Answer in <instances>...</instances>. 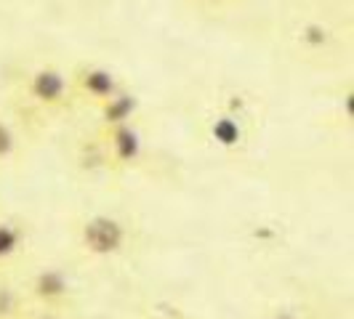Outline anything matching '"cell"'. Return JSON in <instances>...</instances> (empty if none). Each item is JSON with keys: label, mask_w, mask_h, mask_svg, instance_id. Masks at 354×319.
<instances>
[{"label": "cell", "mask_w": 354, "mask_h": 319, "mask_svg": "<svg viewBox=\"0 0 354 319\" xmlns=\"http://www.w3.org/2000/svg\"><path fill=\"white\" fill-rule=\"evenodd\" d=\"M83 88L96 99H109L115 96V77L106 70H88L83 72Z\"/></svg>", "instance_id": "obj_3"}, {"label": "cell", "mask_w": 354, "mask_h": 319, "mask_svg": "<svg viewBox=\"0 0 354 319\" xmlns=\"http://www.w3.org/2000/svg\"><path fill=\"white\" fill-rule=\"evenodd\" d=\"M17 314V298L8 290H0V317H11Z\"/></svg>", "instance_id": "obj_7"}, {"label": "cell", "mask_w": 354, "mask_h": 319, "mask_svg": "<svg viewBox=\"0 0 354 319\" xmlns=\"http://www.w3.org/2000/svg\"><path fill=\"white\" fill-rule=\"evenodd\" d=\"M83 242L91 253H99V255H106V253H115V250L123 245V229L118 221L106 218V215H99V218H91L83 229Z\"/></svg>", "instance_id": "obj_1"}, {"label": "cell", "mask_w": 354, "mask_h": 319, "mask_svg": "<svg viewBox=\"0 0 354 319\" xmlns=\"http://www.w3.org/2000/svg\"><path fill=\"white\" fill-rule=\"evenodd\" d=\"M40 319H53V317H40Z\"/></svg>", "instance_id": "obj_11"}, {"label": "cell", "mask_w": 354, "mask_h": 319, "mask_svg": "<svg viewBox=\"0 0 354 319\" xmlns=\"http://www.w3.org/2000/svg\"><path fill=\"white\" fill-rule=\"evenodd\" d=\"M30 93L32 99H37L40 104H59L67 93V83H64V75L59 70H37L30 80Z\"/></svg>", "instance_id": "obj_2"}, {"label": "cell", "mask_w": 354, "mask_h": 319, "mask_svg": "<svg viewBox=\"0 0 354 319\" xmlns=\"http://www.w3.org/2000/svg\"><path fill=\"white\" fill-rule=\"evenodd\" d=\"M115 146H118V152H120L123 157H131V155L136 152L139 142H136V136H133L131 130L120 128V130H118V136H115Z\"/></svg>", "instance_id": "obj_5"}, {"label": "cell", "mask_w": 354, "mask_h": 319, "mask_svg": "<svg viewBox=\"0 0 354 319\" xmlns=\"http://www.w3.org/2000/svg\"><path fill=\"white\" fill-rule=\"evenodd\" d=\"M216 136H218V142L224 144H232L234 139H237V125L232 123V120H218V125H216Z\"/></svg>", "instance_id": "obj_6"}, {"label": "cell", "mask_w": 354, "mask_h": 319, "mask_svg": "<svg viewBox=\"0 0 354 319\" xmlns=\"http://www.w3.org/2000/svg\"><path fill=\"white\" fill-rule=\"evenodd\" d=\"M11 152H14V133L0 123V157H6V155H11Z\"/></svg>", "instance_id": "obj_8"}, {"label": "cell", "mask_w": 354, "mask_h": 319, "mask_svg": "<svg viewBox=\"0 0 354 319\" xmlns=\"http://www.w3.org/2000/svg\"><path fill=\"white\" fill-rule=\"evenodd\" d=\"M131 109H133V102H131L128 96H109V99H106L104 115L109 123H123Z\"/></svg>", "instance_id": "obj_4"}, {"label": "cell", "mask_w": 354, "mask_h": 319, "mask_svg": "<svg viewBox=\"0 0 354 319\" xmlns=\"http://www.w3.org/2000/svg\"><path fill=\"white\" fill-rule=\"evenodd\" d=\"M17 245V234L11 229H0V255H6V253H11Z\"/></svg>", "instance_id": "obj_9"}, {"label": "cell", "mask_w": 354, "mask_h": 319, "mask_svg": "<svg viewBox=\"0 0 354 319\" xmlns=\"http://www.w3.org/2000/svg\"><path fill=\"white\" fill-rule=\"evenodd\" d=\"M203 3H211V6H221V3H227V0H203Z\"/></svg>", "instance_id": "obj_10"}]
</instances>
